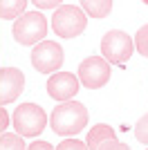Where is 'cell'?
I'll return each mask as SVG.
<instances>
[{"label": "cell", "instance_id": "8fae6325", "mask_svg": "<svg viewBox=\"0 0 148 150\" xmlns=\"http://www.w3.org/2000/svg\"><path fill=\"white\" fill-rule=\"evenodd\" d=\"M81 9L90 18H105L112 11V0H81Z\"/></svg>", "mask_w": 148, "mask_h": 150}, {"label": "cell", "instance_id": "9a60e30c", "mask_svg": "<svg viewBox=\"0 0 148 150\" xmlns=\"http://www.w3.org/2000/svg\"><path fill=\"white\" fill-rule=\"evenodd\" d=\"M135 137H137L139 144H148V112L137 121V125H135Z\"/></svg>", "mask_w": 148, "mask_h": 150}, {"label": "cell", "instance_id": "9c48e42d", "mask_svg": "<svg viewBox=\"0 0 148 150\" xmlns=\"http://www.w3.org/2000/svg\"><path fill=\"white\" fill-rule=\"evenodd\" d=\"M25 76L18 67H0V103L7 105L23 94Z\"/></svg>", "mask_w": 148, "mask_h": 150}, {"label": "cell", "instance_id": "277c9868", "mask_svg": "<svg viewBox=\"0 0 148 150\" xmlns=\"http://www.w3.org/2000/svg\"><path fill=\"white\" fill-rule=\"evenodd\" d=\"M47 36V18L41 11H27L14 23V38L20 45H38Z\"/></svg>", "mask_w": 148, "mask_h": 150}, {"label": "cell", "instance_id": "e0dca14e", "mask_svg": "<svg viewBox=\"0 0 148 150\" xmlns=\"http://www.w3.org/2000/svg\"><path fill=\"white\" fill-rule=\"evenodd\" d=\"M38 9H58L63 5V0H31Z\"/></svg>", "mask_w": 148, "mask_h": 150}, {"label": "cell", "instance_id": "7a4b0ae2", "mask_svg": "<svg viewBox=\"0 0 148 150\" xmlns=\"http://www.w3.org/2000/svg\"><path fill=\"white\" fill-rule=\"evenodd\" d=\"M88 27V13L76 5H61L52 16V29L61 38H76Z\"/></svg>", "mask_w": 148, "mask_h": 150}, {"label": "cell", "instance_id": "4fadbf2b", "mask_svg": "<svg viewBox=\"0 0 148 150\" xmlns=\"http://www.w3.org/2000/svg\"><path fill=\"white\" fill-rule=\"evenodd\" d=\"M0 150H27L23 137L18 132L16 134H9V132H2L0 134Z\"/></svg>", "mask_w": 148, "mask_h": 150}, {"label": "cell", "instance_id": "5b68a950", "mask_svg": "<svg viewBox=\"0 0 148 150\" xmlns=\"http://www.w3.org/2000/svg\"><path fill=\"white\" fill-rule=\"evenodd\" d=\"M132 52H135V40L121 29H110L101 38V56L108 63L123 65L130 61Z\"/></svg>", "mask_w": 148, "mask_h": 150}, {"label": "cell", "instance_id": "6da1fadb", "mask_svg": "<svg viewBox=\"0 0 148 150\" xmlns=\"http://www.w3.org/2000/svg\"><path fill=\"white\" fill-rule=\"evenodd\" d=\"M88 108L79 101H61L49 114V125L58 137H74L88 125Z\"/></svg>", "mask_w": 148, "mask_h": 150}, {"label": "cell", "instance_id": "3957f363", "mask_svg": "<svg viewBox=\"0 0 148 150\" xmlns=\"http://www.w3.org/2000/svg\"><path fill=\"white\" fill-rule=\"evenodd\" d=\"M11 123L20 137H38L47 125V114L36 103H20L14 110Z\"/></svg>", "mask_w": 148, "mask_h": 150}, {"label": "cell", "instance_id": "ffe728a7", "mask_svg": "<svg viewBox=\"0 0 148 150\" xmlns=\"http://www.w3.org/2000/svg\"><path fill=\"white\" fill-rule=\"evenodd\" d=\"M7 128H9V114H7L5 108H0V134L7 132Z\"/></svg>", "mask_w": 148, "mask_h": 150}, {"label": "cell", "instance_id": "7c38bea8", "mask_svg": "<svg viewBox=\"0 0 148 150\" xmlns=\"http://www.w3.org/2000/svg\"><path fill=\"white\" fill-rule=\"evenodd\" d=\"M25 7H27V0H0V18H18V16H23Z\"/></svg>", "mask_w": 148, "mask_h": 150}, {"label": "cell", "instance_id": "52a82bcc", "mask_svg": "<svg viewBox=\"0 0 148 150\" xmlns=\"http://www.w3.org/2000/svg\"><path fill=\"white\" fill-rule=\"evenodd\" d=\"M31 65H34L38 72H43V74H54V72H58V67L63 65L61 45L54 43V40H41L38 45H34Z\"/></svg>", "mask_w": 148, "mask_h": 150}, {"label": "cell", "instance_id": "2e32d148", "mask_svg": "<svg viewBox=\"0 0 148 150\" xmlns=\"http://www.w3.org/2000/svg\"><path fill=\"white\" fill-rule=\"evenodd\" d=\"M56 150H90V148H88V144H83L79 139H63L56 146Z\"/></svg>", "mask_w": 148, "mask_h": 150}, {"label": "cell", "instance_id": "44dd1931", "mask_svg": "<svg viewBox=\"0 0 148 150\" xmlns=\"http://www.w3.org/2000/svg\"><path fill=\"white\" fill-rule=\"evenodd\" d=\"M142 2H144V5H148V0H142Z\"/></svg>", "mask_w": 148, "mask_h": 150}, {"label": "cell", "instance_id": "8992f818", "mask_svg": "<svg viewBox=\"0 0 148 150\" xmlns=\"http://www.w3.org/2000/svg\"><path fill=\"white\" fill-rule=\"evenodd\" d=\"M79 81L88 90H99L110 81V63L103 56H88L79 65Z\"/></svg>", "mask_w": 148, "mask_h": 150}, {"label": "cell", "instance_id": "5bb4252c", "mask_svg": "<svg viewBox=\"0 0 148 150\" xmlns=\"http://www.w3.org/2000/svg\"><path fill=\"white\" fill-rule=\"evenodd\" d=\"M135 47H137V52H139L142 56L148 58V25H144L142 29L137 31V36H135Z\"/></svg>", "mask_w": 148, "mask_h": 150}, {"label": "cell", "instance_id": "ba28073f", "mask_svg": "<svg viewBox=\"0 0 148 150\" xmlns=\"http://www.w3.org/2000/svg\"><path fill=\"white\" fill-rule=\"evenodd\" d=\"M79 76L70 74V72H54L47 79V94L56 101H72L74 94L79 92Z\"/></svg>", "mask_w": 148, "mask_h": 150}, {"label": "cell", "instance_id": "d6986e66", "mask_svg": "<svg viewBox=\"0 0 148 150\" xmlns=\"http://www.w3.org/2000/svg\"><path fill=\"white\" fill-rule=\"evenodd\" d=\"M27 150H56V148L52 144H47V141H41V139H38V141H34V144L27 146Z\"/></svg>", "mask_w": 148, "mask_h": 150}, {"label": "cell", "instance_id": "30bf717a", "mask_svg": "<svg viewBox=\"0 0 148 150\" xmlns=\"http://www.w3.org/2000/svg\"><path fill=\"white\" fill-rule=\"evenodd\" d=\"M110 139H117V134H115V130H112V125L99 123V125H94L92 130L88 132L85 144H88V148H90V150H99L105 141H110Z\"/></svg>", "mask_w": 148, "mask_h": 150}, {"label": "cell", "instance_id": "ac0fdd59", "mask_svg": "<svg viewBox=\"0 0 148 150\" xmlns=\"http://www.w3.org/2000/svg\"><path fill=\"white\" fill-rule=\"evenodd\" d=\"M99 150H130L128 144H123V141H117V139H110V141H105L103 146Z\"/></svg>", "mask_w": 148, "mask_h": 150}]
</instances>
